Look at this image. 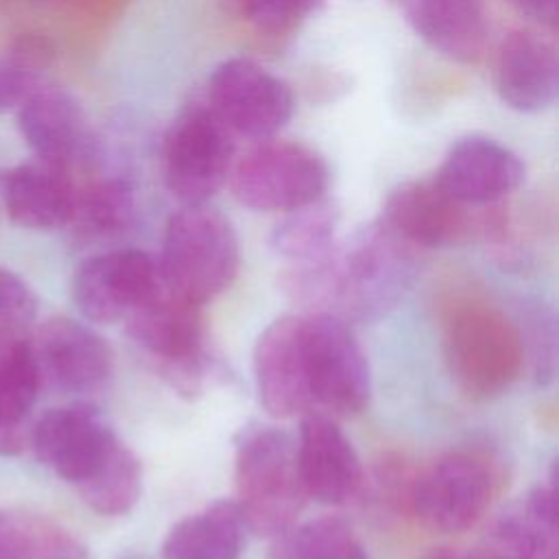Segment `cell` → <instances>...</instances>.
<instances>
[{
  "mask_svg": "<svg viewBox=\"0 0 559 559\" xmlns=\"http://www.w3.org/2000/svg\"><path fill=\"white\" fill-rule=\"evenodd\" d=\"M413 277V247L380 221L319 258L282 269L280 290L310 314L371 319L391 308Z\"/></svg>",
  "mask_w": 559,
  "mask_h": 559,
  "instance_id": "1",
  "label": "cell"
},
{
  "mask_svg": "<svg viewBox=\"0 0 559 559\" xmlns=\"http://www.w3.org/2000/svg\"><path fill=\"white\" fill-rule=\"evenodd\" d=\"M524 177L526 166L511 148L485 135H465L452 142L432 179L452 199L487 207L515 192Z\"/></svg>",
  "mask_w": 559,
  "mask_h": 559,
  "instance_id": "17",
  "label": "cell"
},
{
  "mask_svg": "<svg viewBox=\"0 0 559 559\" xmlns=\"http://www.w3.org/2000/svg\"><path fill=\"white\" fill-rule=\"evenodd\" d=\"M496 491L498 474L487 456L448 452L417 472L411 515L435 533H463L487 513Z\"/></svg>",
  "mask_w": 559,
  "mask_h": 559,
  "instance_id": "8",
  "label": "cell"
},
{
  "mask_svg": "<svg viewBox=\"0 0 559 559\" xmlns=\"http://www.w3.org/2000/svg\"><path fill=\"white\" fill-rule=\"evenodd\" d=\"M304 365L312 408L349 417L369 404V362L347 321L332 314L304 317Z\"/></svg>",
  "mask_w": 559,
  "mask_h": 559,
  "instance_id": "9",
  "label": "cell"
},
{
  "mask_svg": "<svg viewBox=\"0 0 559 559\" xmlns=\"http://www.w3.org/2000/svg\"><path fill=\"white\" fill-rule=\"evenodd\" d=\"M491 79L498 98L509 109L542 114L559 96L557 46L537 31H511L496 50Z\"/></svg>",
  "mask_w": 559,
  "mask_h": 559,
  "instance_id": "19",
  "label": "cell"
},
{
  "mask_svg": "<svg viewBox=\"0 0 559 559\" xmlns=\"http://www.w3.org/2000/svg\"><path fill=\"white\" fill-rule=\"evenodd\" d=\"M76 491L98 515H127L142 493V465L133 450L120 443L109 463Z\"/></svg>",
  "mask_w": 559,
  "mask_h": 559,
  "instance_id": "30",
  "label": "cell"
},
{
  "mask_svg": "<svg viewBox=\"0 0 559 559\" xmlns=\"http://www.w3.org/2000/svg\"><path fill=\"white\" fill-rule=\"evenodd\" d=\"M236 504L249 531L275 537L301 513L308 493L297 463V443L273 426H247L236 439Z\"/></svg>",
  "mask_w": 559,
  "mask_h": 559,
  "instance_id": "3",
  "label": "cell"
},
{
  "mask_svg": "<svg viewBox=\"0 0 559 559\" xmlns=\"http://www.w3.org/2000/svg\"><path fill=\"white\" fill-rule=\"evenodd\" d=\"M524 15L546 28H555L559 20V0H511Z\"/></svg>",
  "mask_w": 559,
  "mask_h": 559,
  "instance_id": "34",
  "label": "cell"
},
{
  "mask_svg": "<svg viewBox=\"0 0 559 559\" xmlns=\"http://www.w3.org/2000/svg\"><path fill=\"white\" fill-rule=\"evenodd\" d=\"M0 559H90V555L50 518L0 507Z\"/></svg>",
  "mask_w": 559,
  "mask_h": 559,
  "instance_id": "26",
  "label": "cell"
},
{
  "mask_svg": "<svg viewBox=\"0 0 559 559\" xmlns=\"http://www.w3.org/2000/svg\"><path fill=\"white\" fill-rule=\"evenodd\" d=\"M74 197L76 173L70 168L26 157L0 170V207L22 229H63Z\"/></svg>",
  "mask_w": 559,
  "mask_h": 559,
  "instance_id": "21",
  "label": "cell"
},
{
  "mask_svg": "<svg viewBox=\"0 0 559 559\" xmlns=\"http://www.w3.org/2000/svg\"><path fill=\"white\" fill-rule=\"evenodd\" d=\"M487 559H559V509L555 476L535 487L520 507L498 515L480 548Z\"/></svg>",
  "mask_w": 559,
  "mask_h": 559,
  "instance_id": "22",
  "label": "cell"
},
{
  "mask_svg": "<svg viewBox=\"0 0 559 559\" xmlns=\"http://www.w3.org/2000/svg\"><path fill=\"white\" fill-rule=\"evenodd\" d=\"M120 437L87 402L46 411L31 430V448L41 465L81 489L120 448Z\"/></svg>",
  "mask_w": 559,
  "mask_h": 559,
  "instance_id": "13",
  "label": "cell"
},
{
  "mask_svg": "<svg viewBox=\"0 0 559 559\" xmlns=\"http://www.w3.org/2000/svg\"><path fill=\"white\" fill-rule=\"evenodd\" d=\"M207 105L231 133L269 140L290 120L295 98L290 87L264 66L231 57L212 70Z\"/></svg>",
  "mask_w": 559,
  "mask_h": 559,
  "instance_id": "11",
  "label": "cell"
},
{
  "mask_svg": "<svg viewBox=\"0 0 559 559\" xmlns=\"http://www.w3.org/2000/svg\"><path fill=\"white\" fill-rule=\"evenodd\" d=\"M415 33L443 57L474 63L487 41L483 0H395Z\"/></svg>",
  "mask_w": 559,
  "mask_h": 559,
  "instance_id": "23",
  "label": "cell"
},
{
  "mask_svg": "<svg viewBox=\"0 0 559 559\" xmlns=\"http://www.w3.org/2000/svg\"><path fill=\"white\" fill-rule=\"evenodd\" d=\"M41 386L28 332L0 334V454L24 448L22 421Z\"/></svg>",
  "mask_w": 559,
  "mask_h": 559,
  "instance_id": "25",
  "label": "cell"
},
{
  "mask_svg": "<svg viewBox=\"0 0 559 559\" xmlns=\"http://www.w3.org/2000/svg\"><path fill=\"white\" fill-rule=\"evenodd\" d=\"M87 179H76L74 210L66 225L81 245H103L127 236L138 218V197L131 166L100 142L83 168Z\"/></svg>",
  "mask_w": 559,
  "mask_h": 559,
  "instance_id": "15",
  "label": "cell"
},
{
  "mask_svg": "<svg viewBox=\"0 0 559 559\" xmlns=\"http://www.w3.org/2000/svg\"><path fill=\"white\" fill-rule=\"evenodd\" d=\"M253 373L260 404L271 417L312 413L304 365V317L275 319L255 341Z\"/></svg>",
  "mask_w": 559,
  "mask_h": 559,
  "instance_id": "18",
  "label": "cell"
},
{
  "mask_svg": "<svg viewBox=\"0 0 559 559\" xmlns=\"http://www.w3.org/2000/svg\"><path fill=\"white\" fill-rule=\"evenodd\" d=\"M37 312L31 286L11 269L0 264V334L28 332Z\"/></svg>",
  "mask_w": 559,
  "mask_h": 559,
  "instance_id": "32",
  "label": "cell"
},
{
  "mask_svg": "<svg viewBox=\"0 0 559 559\" xmlns=\"http://www.w3.org/2000/svg\"><path fill=\"white\" fill-rule=\"evenodd\" d=\"M323 0H236L242 17L271 37L290 33Z\"/></svg>",
  "mask_w": 559,
  "mask_h": 559,
  "instance_id": "31",
  "label": "cell"
},
{
  "mask_svg": "<svg viewBox=\"0 0 559 559\" xmlns=\"http://www.w3.org/2000/svg\"><path fill=\"white\" fill-rule=\"evenodd\" d=\"M52 46L39 35H22L0 52V114H11L48 81Z\"/></svg>",
  "mask_w": 559,
  "mask_h": 559,
  "instance_id": "29",
  "label": "cell"
},
{
  "mask_svg": "<svg viewBox=\"0 0 559 559\" xmlns=\"http://www.w3.org/2000/svg\"><path fill=\"white\" fill-rule=\"evenodd\" d=\"M419 559H487L483 550H463L452 546H437L428 548Z\"/></svg>",
  "mask_w": 559,
  "mask_h": 559,
  "instance_id": "35",
  "label": "cell"
},
{
  "mask_svg": "<svg viewBox=\"0 0 559 559\" xmlns=\"http://www.w3.org/2000/svg\"><path fill=\"white\" fill-rule=\"evenodd\" d=\"M439 330L448 371L474 400L509 391L526 365L522 328L476 290H454L441 301Z\"/></svg>",
  "mask_w": 559,
  "mask_h": 559,
  "instance_id": "2",
  "label": "cell"
},
{
  "mask_svg": "<svg viewBox=\"0 0 559 559\" xmlns=\"http://www.w3.org/2000/svg\"><path fill=\"white\" fill-rule=\"evenodd\" d=\"M227 183L249 210L290 212L325 197L330 168L314 148L269 138L234 159Z\"/></svg>",
  "mask_w": 559,
  "mask_h": 559,
  "instance_id": "6",
  "label": "cell"
},
{
  "mask_svg": "<svg viewBox=\"0 0 559 559\" xmlns=\"http://www.w3.org/2000/svg\"><path fill=\"white\" fill-rule=\"evenodd\" d=\"M13 127L28 157L83 170L96 151L98 133L81 100L55 81L35 87L13 111Z\"/></svg>",
  "mask_w": 559,
  "mask_h": 559,
  "instance_id": "12",
  "label": "cell"
},
{
  "mask_svg": "<svg viewBox=\"0 0 559 559\" xmlns=\"http://www.w3.org/2000/svg\"><path fill=\"white\" fill-rule=\"evenodd\" d=\"M297 463L308 498L323 504H347L365 483L360 459L325 413H306L297 437Z\"/></svg>",
  "mask_w": 559,
  "mask_h": 559,
  "instance_id": "20",
  "label": "cell"
},
{
  "mask_svg": "<svg viewBox=\"0 0 559 559\" xmlns=\"http://www.w3.org/2000/svg\"><path fill=\"white\" fill-rule=\"evenodd\" d=\"M164 286L157 262L142 249L122 247L85 258L72 275V299L94 323L124 321Z\"/></svg>",
  "mask_w": 559,
  "mask_h": 559,
  "instance_id": "14",
  "label": "cell"
},
{
  "mask_svg": "<svg viewBox=\"0 0 559 559\" xmlns=\"http://www.w3.org/2000/svg\"><path fill=\"white\" fill-rule=\"evenodd\" d=\"M452 199L435 179L404 181L395 186L382 207L380 223L411 247H454L483 234L500 238L502 218L496 212Z\"/></svg>",
  "mask_w": 559,
  "mask_h": 559,
  "instance_id": "10",
  "label": "cell"
},
{
  "mask_svg": "<svg viewBox=\"0 0 559 559\" xmlns=\"http://www.w3.org/2000/svg\"><path fill=\"white\" fill-rule=\"evenodd\" d=\"M269 559H367V550L343 520L317 518L277 533Z\"/></svg>",
  "mask_w": 559,
  "mask_h": 559,
  "instance_id": "28",
  "label": "cell"
},
{
  "mask_svg": "<svg viewBox=\"0 0 559 559\" xmlns=\"http://www.w3.org/2000/svg\"><path fill=\"white\" fill-rule=\"evenodd\" d=\"M33 343L41 380L63 393H94L111 378L114 352L90 325L68 317L46 319Z\"/></svg>",
  "mask_w": 559,
  "mask_h": 559,
  "instance_id": "16",
  "label": "cell"
},
{
  "mask_svg": "<svg viewBox=\"0 0 559 559\" xmlns=\"http://www.w3.org/2000/svg\"><path fill=\"white\" fill-rule=\"evenodd\" d=\"M247 524L234 500L212 504L181 518L162 542L164 559H238Z\"/></svg>",
  "mask_w": 559,
  "mask_h": 559,
  "instance_id": "24",
  "label": "cell"
},
{
  "mask_svg": "<svg viewBox=\"0 0 559 559\" xmlns=\"http://www.w3.org/2000/svg\"><path fill=\"white\" fill-rule=\"evenodd\" d=\"M417 472L402 456H384L373 472L378 498L393 511L411 513V493Z\"/></svg>",
  "mask_w": 559,
  "mask_h": 559,
  "instance_id": "33",
  "label": "cell"
},
{
  "mask_svg": "<svg viewBox=\"0 0 559 559\" xmlns=\"http://www.w3.org/2000/svg\"><path fill=\"white\" fill-rule=\"evenodd\" d=\"M124 323L129 338L162 380L181 395L201 391L212 371V358L197 304L162 286Z\"/></svg>",
  "mask_w": 559,
  "mask_h": 559,
  "instance_id": "5",
  "label": "cell"
},
{
  "mask_svg": "<svg viewBox=\"0 0 559 559\" xmlns=\"http://www.w3.org/2000/svg\"><path fill=\"white\" fill-rule=\"evenodd\" d=\"M338 218L336 203L325 197L284 212L271 231V247L288 262L319 258L334 247Z\"/></svg>",
  "mask_w": 559,
  "mask_h": 559,
  "instance_id": "27",
  "label": "cell"
},
{
  "mask_svg": "<svg viewBox=\"0 0 559 559\" xmlns=\"http://www.w3.org/2000/svg\"><path fill=\"white\" fill-rule=\"evenodd\" d=\"M234 133L207 103L186 105L162 142V173L168 192L183 205L207 203L229 177Z\"/></svg>",
  "mask_w": 559,
  "mask_h": 559,
  "instance_id": "7",
  "label": "cell"
},
{
  "mask_svg": "<svg viewBox=\"0 0 559 559\" xmlns=\"http://www.w3.org/2000/svg\"><path fill=\"white\" fill-rule=\"evenodd\" d=\"M159 275L164 286L201 306L238 275V238L225 214L207 203L181 205L166 223Z\"/></svg>",
  "mask_w": 559,
  "mask_h": 559,
  "instance_id": "4",
  "label": "cell"
}]
</instances>
